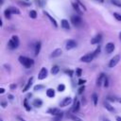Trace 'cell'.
Wrapping results in <instances>:
<instances>
[{"instance_id": "6da1fadb", "label": "cell", "mask_w": 121, "mask_h": 121, "mask_svg": "<svg viewBox=\"0 0 121 121\" xmlns=\"http://www.w3.org/2000/svg\"><path fill=\"white\" fill-rule=\"evenodd\" d=\"M19 61L21 64H23L26 68H30L33 64H34V60L27 58V57H24V56H20L19 57Z\"/></svg>"}, {"instance_id": "7a4b0ae2", "label": "cell", "mask_w": 121, "mask_h": 121, "mask_svg": "<svg viewBox=\"0 0 121 121\" xmlns=\"http://www.w3.org/2000/svg\"><path fill=\"white\" fill-rule=\"evenodd\" d=\"M8 46H9V49H15V48H17L19 46V39H18V37L15 36V35H13L10 38V40L9 41V43H8Z\"/></svg>"}, {"instance_id": "3957f363", "label": "cell", "mask_w": 121, "mask_h": 121, "mask_svg": "<svg viewBox=\"0 0 121 121\" xmlns=\"http://www.w3.org/2000/svg\"><path fill=\"white\" fill-rule=\"evenodd\" d=\"M47 112L50 113V114H53V115H55L56 117H59V118H61L62 115H63V112H60V111L59 109H57V108H50V109H48Z\"/></svg>"}, {"instance_id": "277c9868", "label": "cell", "mask_w": 121, "mask_h": 121, "mask_svg": "<svg viewBox=\"0 0 121 121\" xmlns=\"http://www.w3.org/2000/svg\"><path fill=\"white\" fill-rule=\"evenodd\" d=\"M71 23L75 26H79L81 25V23H82V20H81L79 15H72L71 16Z\"/></svg>"}, {"instance_id": "5b68a950", "label": "cell", "mask_w": 121, "mask_h": 121, "mask_svg": "<svg viewBox=\"0 0 121 121\" xmlns=\"http://www.w3.org/2000/svg\"><path fill=\"white\" fill-rule=\"evenodd\" d=\"M94 58H95V55H94V53L92 52V53H88V54L82 56V57L80 58V60H81L82 62H90L91 60H93Z\"/></svg>"}, {"instance_id": "8992f818", "label": "cell", "mask_w": 121, "mask_h": 121, "mask_svg": "<svg viewBox=\"0 0 121 121\" xmlns=\"http://www.w3.org/2000/svg\"><path fill=\"white\" fill-rule=\"evenodd\" d=\"M119 60H120V56H119V55H115V56H114L113 58H112L111 60L109 61V67H110V68L114 67V66L119 62Z\"/></svg>"}, {"instance_id": "52a82bcc", "label": "cell", "mask_w": 121, "mask_h": 121, "mask_svg": "<svg viewBox=\"0 0 121 121\" xmlns=\"http://www.w3.org/2000/svg\"><path fill=\"white\" fill-rule=\"evenodd\" d=\"M77 46V42L74 41V40H68L66 42V44H65V48L67 50H70V49H73Z\"/></svg>"}, {"instance_id": "ba28073f", "label": "cell", "mask_w": 121, "mask_h": 121, "mask_svg": "<svg viewBox=\"0 0 121 121\" xmlns=\"http://www.w3.org/2000/svg\"><path fill=\"white\" fill-rule=\"evenodd\" d=\"M46 77H47V69H46L45 67H43V68L40 70V72H39L38 78L42 80V79H44Z\"/></svg>"}, {"instance_id": "9c48e42d", "label": "cell", "mask_w": 121, "mask_h": 121, "mask_svg": "<svg viewBox=\"0 0 121 121\" xmlns=\"http://www.w3.org/2000/svg\"><path fill=\"white\" fill-rule=\"evenodd\" d=\"M114 43H108L107 44H106V46H105V51H106V53L107 54H111L112 52H113V50H114Z\"/></svg>"}, {"instance_id": "30bf717a", "label": "cell", "mask_w": 121, "mask_h": 121, "mask_svg": "<svg viewBox=\"0 0 121 121\" xmlns=\"http://www.w3.org/2000/svg\"><path fill=\"white\" fill-rule=\"evenodd\" d=\"M71 102H72V98H71L70 96H66V97H64V98L61 100V102L60 103V107H66V106H68L69 104H71Z\"/></svg>"}, {"instance_id": "8fae6325", "label": "cell", "mask_w": 121, "mask_h": 121, "mask_svg": "<svg viewBox=\"0 0 121 121\" xmlns=\"http://www.w3.org/2000/svg\"><path fill=\"white\" fill-rule=\"evenodd\" d=\"M101 40H102V35L101 34H96L94 38H92L91 43L92 44H97V43H99L101 42Z\"/></svg>"}, {"instance_id": "7c38bea8", "label": "cell", "mask_w": 121, "mask_h": 121, "mask_svg": "<svg viewBox=\"0 0 121 121\" xmlns=\"http://www.w3.org/2000/svg\"><path fill=\"white\" fill-rule=\"evenodd\" d=\"M62 51L60 48H56L55 50L52 51V53L50 54V58H57V57H60L61 55Z\"/></svg>"}, {"instance_id": "4fadbf2b", "label": "cell", "mask_w": 121, "mask_h": 121, "mask_svg": "<svg viewBox=\"0 0 121 121\" xmlns=\"http://www.w3.org/2000/svg\"><path fill=\"white\" fill-rule=\"evenodd\" d=\"M43 13H44V15L49 19V21L53 24V26H54L55 27H58V23H57V21H56V20H55V19H54V18H53V17H52V16H51L47 11H43Z\"/></svg>"}, {"instance_id": "5bb4252c", "label": "cell", "mask_w": 121, "mask_h": 121, "mask_svg": "<svg viewBox=\"0 0 121 121\" xmlns=\"http://www.w3.org/2000/svg\"><path fill=\"white\" fill-rule=\"evenodd\" d=\"M104 79H105V75L103 74V73H101L99 76H98V78H97V79H96V85L99 87V86H101L102 85V83L104 82Z\"/></svg>"}, {"instance_id": "9a60e30c", "label": "cell", "mask_w": 121, "mask_h": 121, "mask_svg": "<svg viewBox=\"0 0 121 121\" xmlns=\"http://www.w3.org/2000/svg\"><path fill=\"white\" fill-rule=\"evenodd\" d=\"M60 25H61V27H62V28L67 29V30L70 29V24H69L68 20H66V19H62L61 22H60Z\"/></svg>"}, {"instance_id": "2e32d148", "label": "cell", "mask_w": 121, "mask_h": 121, "mask_svg": "<svg viewBox=\"0 0 121 121\" xmlns=\"http://www.w3.org/2000/svg\"><path fill=\"white\" fill-rule=\"evenodd\" d=\"M32 81H33V78L31 77L30 78H28V80H27V82H26V86L23 88V92H26V91H28V90H29V88H30V87H31V85H32Z\"/></svg>"}, {"instance_id": "e0dca14e", "label": "cell", "mask_w": 121, "mask_h": 121, "mask_svg": "<svg viewBox=\"0 0 121 121\" xmlns=\"http://www.w3.org/2000/svg\"><path fill=\"white\" fill-rule=\"evenodd\" d=\"M79 107H80V103H79V101L76 98V99H75V103H74V107L72 108V112H77L79 110Z\"/></svg>"}, {"instance_id": "ac0fdd59", "label": "cell", "mask_w": 121, "mask_h": 121, "mask_svg": "<svg viewBox=\"0 0 121 121\" xmlns=\"http://www.w3.org/2000/svg\"><path fill=\"white\" fill-rule=\"evenodd\" d=\"M72 7L74 8V9H75L78 14H81V13H82V11H81V9H80L81 7H80L77 2H73V3H72ZM81 9H82V8H81Z\"/></svg>"}, {"instance_id": "d6986e66", "label": "cell", "mask_w": 121, "mask_h": 121, "mask_svg": "<svg viewBox=\"0 0 121 121\" xmlns=\"http://www.w3.org/2000/svg\"><path fill=\"white\" fill-rule=\"evenodd\" d=\"M8 9H9V11L11 12V14H20V13H21V12H20V9H19L18 8H16V7L10 6V7H9Z\"/></svg>"}, {"instance_id": "ffe728a7", "label": "cell", "mask_w": 121, "mask_h": 121, "mask_svg": "<svg viewBox=\"0 0 121 121\" xmlns=\"http://www.w3.org/2000/svg\"><path fill=\"white\" fill-rule=\"evenodd\" d=\"M41 46H42V43H41V42H38V43H36V44H35V50H34V54H35V56H38V54L40 53V50H41Z\"/></svg>"}, {"instance_id": "44dd1931", "label": "cell", "mask_w": 121, "mask_h": 121, "mask_svg": "<svg viewBox=\"0 0 121 121\" xmlns=\"http://www.w3.org/2000/svg\"><path fill=\"white\" fill-rule=\"evenodd\" d=\"M103 105H104V107L109 111V112H114V108H113V106H112L109 102H107V101H104V103H103Z\"/></svg>"}, {"instance_id": "7402d4cb", "label": "cell", "mask_w": 121, "mask_h": 121, "mask_svg": "<svg viewBox=\"0 0 121 121\" xmlns=\"http://www.w3.org/2000/svg\"><path fill=\"white\" fill-rule=\"evenodd\" d=\"M67 117H69V118L72 119L73 121H82L78 116L75 115L74 113H67Z\"/></svg>"}, {"instance_id": "603a6c76", "label": "cell", "mask_w": 121, "mask_h": 121, "mask_svg": "<svg viewBox=\"0 0 121 121\" xmlns=\"http://www.w3.org/2000/svg\"><path fill=\"white\" fill-rule=\"evenodd\" d=\"M46 95L48 97H54L55 96V91H54V89H52V88L47 89L46 90Z\"/></svg>"}, {"instance_id": "cb8c5ba5", "label": "cell", "mask_w": 121, "mask_h": 121, "mask_svg": "<svg viewBox=\"0 0 121 121\" xmlns=\"http://www.w3.org/2000/svg\"><path fill=\"white\" fill-rule=\"evenodd\" d=\"M43 105V101L40 99V98H36V99H34V101H33V106L34 107H41Z\"/></svg>"}, {"instance_id": "d4e9b609", "label": "cell", "mask_w": 121, "mask_h": 121, "mask_svg": "<svg viewBox=\"0 0 121 121\" xmlns=\"http://www.w3.org/2000/svg\"><path fill=\"white\" fill-rule=\"evenodd\" d=\"M4 15H5V17H6L7 19H10V17H11V12L9 11V9L8 8L5 9V11H4Z\"/></svg>"}, {"instance_id": "484cf974", "label": "cell", "mask_w": 121, "mask_h": 121, "mask_svg": "<svg viewBox=\"0 0 121 121\" xmlns=\"http://www.w3.org/2000/svg\"><path fill=\"white\" fill-rule=\"evenodd\" d=\"M59 71H60V68H59V66H58V65H54V66L52 67V69H51V73H52L53 75L58 74V73H59Z\"/></svg>"}, {"instance_id": "4316f807", "label": "cell", "mask_w": 121, "mask_h": 121, "mask_svg": "<svg viewBox=\"0 0 121 121\" xmlns=\"http://www.w3.org/2000/svg\"><path fill=\"white\" fill-rule=\"evenodd\" d=\"M92 99H93V102H94V105H97V101H98V96L96 94H93L92 95Z\"/></svg>"}, {"instance_id": "83f0119b", "label": "cell", "mask_w": 121, "mask_h": 121, "mask_svg": "<svg viewBox=\"0 0 121 121\" xmlns=\"http://www.w3.org/2000/svg\"><path fill=\"white\" fill-rule=\"evenodd\" d=\"M29 17L32 18V19H35V18L37 17V11L34 10V9L30 10V11H29Z\"/></svg>"}, {"instance_id": "f1b7e54d", "label": "cell", "mask_w": 121, "mask_h": 121, "mask_svg": "<svg viewBox=\"0 0 121 121\" xmlns=\"http://www.w3.org/2000/svg\"><path fill=\"white\" fill-rule=\"evenodd\" d=\"M110 1H111V3H112V5L121 8V1H119V0H110Z\"/></svg>"}, {"instance_id": "f546056e", "label": "cell", "mask_w": 121, "mask_h": 121, "mask_svg": "<svg viewBox=\"0 0 121 121\" xmlns=\"http://www.w3.org/2000/svg\"><path fill=\"white\" fill-rule=\"evenodd\" d=\"M43 88H44V86H43V85L38 84V85L34 86V91H40V90H42V89H43Z\"/></svg>"}, {"instance_id": "4dcf8cb0", "label": "cell", "mask_w": 121, "mask_h": 121, "mask_svg": "<svg viewBox=\"0 0 121 121\" xmlns=\"http://www.w3.org/2000/svg\"><path fill=\"white\" fill-rule=\"evenodd\" d=\"M24 106H25V108H26V111H30V110H31L30 107H29V105L27 104V99H26V98L24 100Z\"/></svg>"}, {"instance_id": "1f68e13d", "label": "cell", "mask_w": 121, "mask_h": 121, "mask_svg": "<svg viewBox=\"0 0 121 121\" xmlns=\"http://www.w3.org/2000/svg\"><path fill=\"white\" fill-rule=\"evenodd\" d=\"M64 90H65L64 84H60V85L58 86V91H59V92H63Z\"/></svg>"}, {"instance_id": "d6a6232c", "label": "cell", "mask_w": 121, "mask_h": 121, "mask_svg": "<svg viewBox=\"0 0 121 121\" xmlns=\"http://www.w3.org/2000/svg\"><path fill=\"white\" fill-rule=\"evenodd\" d=\"M113 16H114V18H115L117 21H120V22H121V14L114 12V13H113Z\"/></svg>"}, {"instance_id": "836d02e7", "label": "cell", "mask_w": 121, "mask_h": 121, "mask_svg": "<svg viewBox=\"0 0 121 121\" xmlns=\"http://www.w3.org/2000/svg\"><path fill=\"white\" fill-rule=\"evenodd\" d=\"M100 49H101V48H100V46L98 45V47H97V48H96V49H95V50L93 52V53H94V55H95V57H96V56H97V55L100 53Z\"/></svg>"}, {"instance_id": "e575fe53", "label": "cell", "mask_w": 121, "mask_h": 121, "mask_svg": "<svg viewBox=\"0 0 121 121\" xmlns=\"http://www.w3.org/2000/svg\"><path fill=\"white\" fill-rule=\"evenodd\" d=\"M103 85H104V87H109V78H107V77H105V79H104V82H103Z\"/></svg>"}, {"instance_id": "d590c367", "label": "cell", "mask_w": 121, "mask_h": 121, "mask_svg": "<svg viewBox=\"0 0 121 121\" xmlns=\"http://www.w3.org/2000/svg\"><path fill=\"white\" fill-rule=\"evenodd\" d=\"M65 73L69 75V77H73V71L72 70H65Z\"/></svg>"}, {"instance_id": "8d00e7d4", "label": "cell", "mask_w": 121, "mask_h": 121, "mask_svg": "<svg viewBox=\"0 0 121 121\" xmlns=\"http://www.w3.org/2000/svg\"><path fill=\"white\" fill-rule=\"evenodd\" d=\"M19 3H20V5H21V6H26V7H28V6H30V4H29V3H26V2H21V1H20Z\"/></svg>"}, {"instance_id": "74e56055", "label": "cell", "mask_w": 121, "mask_h": 121, "mask_svg": "<svg viewBox=\"0 0 121 121\" xmlns=\"http://www.w3.org/2000/svg\"><path fill=\"white\" fill-rule=\"evenodd\" d=\"M81 72H82V70L80 68H78L77 69V75H78V77H80L81 76Z\"/></svg>"}, {"instance_id": "f35d334b", "label": "cell", "mask_w": 121, "mask_h": 121, "mask_svg": "<svg viewBox=\"0 0 121 121\" xmlns=\"http://www.w3.org/2000/svg\"><path fill=\"white\" fill-rule=\"evenodd\" d=\"M84 89H85V87H84V86H81V87H80V88L78 89V94H79V95H81V94L83 93Z\"/></svg>"}, {"instance_id": "ab89813d", "label": "cell", "mask_w": 121, "mask_h": 121, "mask_svg": "<svg viewBox=\"0 0 121 121\" xmlns=\"http://www.w3.org/2000/svg\"><path fill=\"white\" fill-rule=\"evenodd\" d=\"M85 82H86L85 79H79V80H78V84H79V85H82V84L85 83Z\"/></svg>"}, {"instance_id": "60d3db41", "label": "cell", "mask_w": 121, "mask_h": 121, "mask_svg": "<svg viewBox=\"0 0 121 121\" xmlns=\"http://www.w3.org/2000/svg\"><path fill=\"white\" fill-rule=\"evenodd\" d=\"M9 88H10L11 90H13V89H15V88H16V84H14V83H12V84H10V85H9Z\"/></svg>"}, {"instance_id": "b9f144b4", "label": "cell", "mask_w": 121, "mask_h": 121, "mask_svg": "<svg viewBox=\"0 0 121 121\" xmlns=\"http://www.w3.org/2000/svg\"><path fill=\"white\" fill-rule=\"evenodd\" d=\"M107 99L110 100V101H115V100H116V98H113V97H112V96H108Z\"/></svg>"}, {"instance_id": "7bdbcfd3", "label": "cell", "mask_w": 121, "mask_h": 121, "mask_svg": "<svg viewBox=\"0 0 121 121\" xmlns=\"http://www.w3.org/2000/svg\"><path fill=\"white\" fill-rule=\"evenodd\" d=\"M4 67H6V69H7L9 72L10 71V69H9V67H10V66H9V65H8V64H4Z\"/></svg>"}, {"instance_id": "ee69618b", "label": "cell", "mask_w": 121, "mask_h": 121, "mask_svg": "<svg viewBox=\"0 0 121 121\" xmlns=\"http://www.w3.org/2000/svg\"><path fill=\"white\" fill-rule=\"evenodd\" d=\"M5 93V89L4 88H0V94H4Z\"/></svg>"}, {"instance_id": "f6af8a7d", "label": "cell", "mask_w": 121, "mask_h": 121, "mask_svg": "<svg viewBox=\"0 0 121 121\" xmlns=\"http://www.w3.org/2000/svg\"><path fill=\"white\" fill-rule=\"evenodd\" d=\"M52 121H60V118H59V117H55Z\"/></svg>"}, {"instance_id": "bcb514c9", "label": "cell", "mask_w": 121, "mask_h": 121, "mask_svg": "<svg viewBox=\"0 0 121 121\" xmlns=\"http://www.w3.org/2000/svg\"><path fill=\"white\" fill-rule=\"evenodd\" d=\"M8 96H9V98L10 100H12V99H13V95H9Z\"/></svg>"}, {"instance_id": "7dc6e473", "label": "cell", "mask_w": 121, "mask_h": 121, "mask_svg": "<svg viewBox=\"0 0 121 121\" xmlns=\"http://www.w3.org/2000/svg\"><path fill=\"white\" fill-rule=\"evenodd\" d=\"M1 105H2V107H3V108H5V107H6V105H7V103H6V102H2V103H1Z\"/></svg>"}, {"instance_id": "c3c4849f", "label": "cell", "mask_w": 121, "mask_h": 121, "mask_svg": "<svg viewBox=\"0 0 121 121\" xmlns=\"http://www.w3.org/2000/svg\"><path fill=\"white\" fill-rule=\"evenodd\" d=\"M116 120L117 121H121V117L120 116H116Z\"/></svg>"}, {"instance_id": "681fc988", "label": "cell", "mask_w": 121, "mask_h": 121, "mask_svg": "<svg viewBox=\"0 0 121 121\" xmlns=\"http://www.w3.org/2000/svg\"><path fill=\"white\" fill-rule=\"evenodd\" d=\"M116 100H117L119 103H121V97H117V98H116Z\"/></svg>"}, {"instance_id": "f907efd6", "label": "cell", "mask_w": 121, "mask_h": 121, "mask_svg": "<svg viewBox=\"0 0 121 121\" xmlns=\"http://www.w3.org/2000/svg\"><path fill=\"white\" fill-rule=\"evenodd\" d=\"M17 118H18V119H19V120H20V121H25V120H24V119H23V118H22V117H19V116H18V117H17Z\"/></svg>"}, {"instance_id": "816d5d0a", "label": "cell", "mask_w": 121, "mask_h": 121, "mask_svg": "<svg viewBox=\"0 0 121 121\" xmlns=\"http://www.w3.org/2000/svg\"><path fill=\"white\" fill-rule=\"evenodd\" d=\"M96 2H99V3H103L104 2V0H95Z\"/></svg>"}, {"instance_id": "f5cc1de1", "label": "cell", "mask_w": 121, "mask_h": 121, "mask_svg": "<svg viewBox=\"0 0 121 121\" xmlns=\"http://www.w3.org/2000/svg\"><path fill=\"white\" fill-rule=\"evenodd\" d=\"M103 121H111L110 119H108V118H104V120Z\"/></svg>"}, {"instance_id": "db71d44e", "label": "cell", "mask_w": 121, "mask_h": 121, "mask_svg": "<svg viewBox=\"0 0 121 121\" xmlns=\"http://www.w3.org/2000/svg\"><path fill=\"white\" fill-rule=\"evenodd\" d=\"M119 39H120V41H121V32H119Z\"/></svg>"}, {"instance_id": "11a10c76", "label": "cell", "mask_w": 121, "mask_h": 121, "mask_svg": "<svg viewBox=\"0 0 121 121\" xmlns=\"http://www.w3.org/2000/svg\"><path fill=\"white\" fill-rule=\"evenodd\" d=\"M4 4V0H1V5H3Z\"/></svg>"}, {"instance_id": "9f6ffc18", "label": "cell", "mask_w": 121, "mask_h": 121, "mask_svg": "<svg viewBox=\"0 0 121 121\" xmlns=\"http://www.w3.org/2000/svg\"><path fill=\"white\" fill-rule=\"evenodd\" d=\"M0 121H3V120H2V119H1V120H0Z\"/></svg>"}, {"instance_id": "6f0895ef", "label": "cell", "mask_w": 121, "mask_h": 121, "mask_svg": "<svg viewBox=\"0 0 121 121\" xmlns=\"http://www.w3.org/2000/svg\"><path fill=\"white\" fill-rule=\"evenodd\" d=\"M26 1H28V0H26Z\"/></svg>"}]
</instances>
